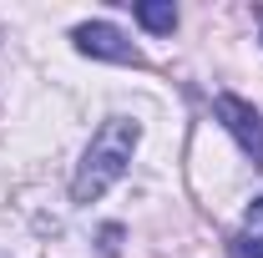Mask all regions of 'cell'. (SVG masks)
Returning a JSON list of instances; mask_svg holds the SVG:
<instances>
[{"label":"cell","instance_id":"1","mask_svg":"<svg viewBox=\"0 0 263 258\" xmlns=\"http://www.w3.org/2000/svg\"><path fill=\"white\" fill-rule=\"evenodd\" d=\"M137 142H142V127H137L132 117H106L101 132L91 137L81 167H76V177H71V202H97L111 182H122Z\"/></svg>","mask_w":263,"mask_h":258},{"label":"cell","instance_id":"2","mask_svg":"<svg viewBox=\"0 0 263 258\" xmlns=\"http://www.w3.org/2000/svg\"><path fill=\"white\" fill-rule=\"evenodd\" d=\"M76 41V51L81 56H97V61H122V66H142V51L132 46L127 35L117 31L111 21H86V26H76L71 31Z\"/></svg>","mask_w":263,"mask_h":258},{"label":"cell","instance_id":"3","mask_svg":"<svg viewBox=\"0 0 263 258\" xmlns=\"http://www.w3.org/2000/svg\"><path fill=\"white\" fill-rule=\"evenodd\" d=\"M213 112H218V122L238 137V147L248 152L253 162H263V112L253 106V101H243V97H223L213 101Z\"/></svg>","mask_w":263,"mask_h":258},{"label":"cell","instance_id":"4","mask_svg":"<svg viewBox=\"0 0 263 258\" xmlns=\"http://www.w3.org/2000/svg\"><path fill=\"white\" fill-rule=\"evenodd\" d=\"M137 21L152 35H172L177 31V5L172 0H137Z\"/></svg>","mask_w":263,"mask_h":258},{"label":"cell","instance_id":"5","mask_svg":"<svg viewBox=\"0 0 263 258\" xmlns=\"http://www.w3.org/2000/svg\"><path fill=\"white\" fill-rule=\"evenodd\" d=\"M228 258H263V238H248V233L228 238Z\"/></svg>","mask_w":263,"mask_h":258},{"label":"cell","instance_id":"6","mask_svg":"<svg viewBox=\"0 0 263 258\" xmlns=\"http://www.w3.org/2000/svg\"><path fill=\"white\" fill-rule=\"evenodd\" d=\"M248 223H263V197H253V202H248Z\"/></svg>","mask_w":263,"mask_h":258}]
</instances>
